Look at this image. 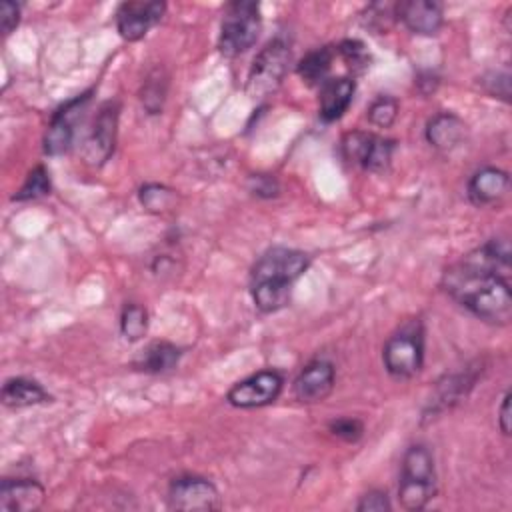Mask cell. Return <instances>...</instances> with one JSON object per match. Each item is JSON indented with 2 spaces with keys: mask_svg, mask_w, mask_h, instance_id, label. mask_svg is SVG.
Here are the masks:
<instances>
[{
  "mask_svg": "<svg viewBox=\"0 0 512 512\" xmlns=\"http://www.w3.org/2000/svg\"><path fill=\"white\" fill-rule=\"evenodd\" d=\"M510 246L492 238L446 268L442 288L460 306L488 324H508L512 318Z\"/></svg>",
  "mask_w": 512,
  "mask_h": 512,
  "instance_id": "6da1fadb",
  "label": "cell"
},
{
  "mask_svg": "<svg viewBox=\"0 0 512 512\" xmlns=\"http://www.w3.org/2000/svg\"><path fill=\"white\" fill-rule=\"evenodd\" d=\"M310 256L302 250L274 246L254 264L250 274V292L260 312L282 310L292 296V284L308 270Z\"/></svg>",
  "mask_w": 512,
  "mask_h": 512,
  "instance_id": "7a4b0ae2",
  "label": "cell"
},
{
  "mask_svg": "<svg viewBox=\"0 0 512 512\" xmlns=\"http://www.w3.org/2000/svg\"><path fill=\"white\" fill-rule=\"evenodd\" d=\"M436 494L434 456L424 444H414L402 458L398 502L404 510H422Z\"/></svg>",
  "mask_w": 512,
  "mask_h": 512,
  "instance_id": "3957f363",
  "label": "cell"
},
{
  "mask_svg": "<svg viewBox=\"0 0 512 512\" xmlns=\"http://www.w3.org/2000/svg\"><path fill=\"white\" fill-rule=\"evenodd\" d=\"M260 30H262V16H260V6L256 2H248V0L230 2L222 14L218 48L228 58L240 56L256 44Z\"/></svg>",
  "mask_w": 512,
  "mask_h": 512,
  "instance_id": "277c9868",
  "label": "cell"
},
{
  "mask_svg": "<svg viewBox=\"0 0 512 512\" xmlns=\"http://www.w3.org/2000/svg\"><path fill=\"white\" fill-rule=\"evenodd\" d=\"M382 362L390 376L412 378L424 364V328L418 320L402 324L384 344Z\"/></svg>",
  "mask_w": 512,
  "mask_h": 512,
  "instance_id": "5b68a950",
  "label": "cell"
},
{
  "mask_svg": "<svg viewBox=\"0 0 512 512\" xmlns=\"http://www.w3.org/2000/svg\"><path fill=\"white\" fill-rule=\"evenodd\" d=\"M288 64H290L288 44L280 38L270 40L250 66L248 80H246V94L256 100L272 94L282 84L288 72Z\"/></svg>",
  "mask_w": 512,
  "mask_h": 512,
  "instance_id": "8992f818",
  "label": "cell"
},
{
  "mask_svg": "<svg viewBox=\"0 0 512 512\" xmlns=\"http://www.w3.org/2000/svg\"><path fill=\"white\" fill-rule=\"evenodd\" d=\"M392 154L394 140L372 132L354 130L342 138L344 160L368 172H384L392 162Z\"/></svg>",
  "mask_w": 512,
  "mask_h": 512,
  "instance_id": "52a82bcc",
  "label": "cell"
},
{
  "mask_svg": "<svg viewBox=\"0 0 512 512\" xmlns=\"http://www.w3.org/2000/svg\"><path fill=\"white\" fill-rule=\"evenodd\" d=\"M168 506L186 512H210L220 508L218 488L200 476H178L168 488Z\"/></svg>",
  "mask_w": 512,
  "mask_h": 512,
  "instance_id": "ba28073f",
  "label": "cell"
},
{
  "mask_svg": "<svg viewBox=\"0 0 512 512\" xmlns=\"http://www.w3.org/2000/svg\"><path fill=\"white\" fill-rule=\"evenodd\" d=\"M282 386L284 378L280 372L260 370L234 384L228 390L226 400L236 408H260L272 404L280 396Z\"/></svg>",
  "mask_w": 512,
  "mask_h": 512,
  "instance_id": "9c48e42d",
  "label": "cell"
},
{
  "mask_svg": "<svg viewBox=\"0 0 512 512\" xmlns=\"http://www.w3.org/2000/svg\"><path fill=\"white\" fill-rule=\"evenodd\" d=\"M118 112V102H106L98 110V116L94 118V124L82 146V156L90 166H102L112 156L118 132Z\"/></svg>",
  "mask_w": 512,
  "mask_h": 512,
  "instance_id": "30bf717a",
  "label": "cell"
},
{
  "mask_svg": "<svg viewBox=\"0 0 512 512\" xmlns=\"http://www.w3.org/2000/svg\"><path fill=\"white\" fill-rule=\"evenodd\" d=\"M90 94L92 90L76 96L74 100L66 102L60 110L54 112L48 130L44 134V152L48 156H60L66 154L72 144H74V134H76V124L86 108V104L90 102Z\"/></svg>",
  "mask_w": 512,
  "mask_h": 512,
  "instance_id": "8fae6325",
  "label": "cell"
},
{
  "mask_svg": "<svg viewBox=\"0 0 512 512\" xmlns=\"http://www.w3.org/2000/svg\"><path fill=\"white\" fill-rule=\"evenodd\" d=\"M164 12V2H122L116 10V28L124 40L136 42L162 20Z\"/></svg>",
  "mask_w": 512,
  "mask_h": 512,
  "instance_id": "7c38bea8",
  "label": "cell"
},
{
  "mask_svg": "<svg viewBox=\"0 0 512 512\" xmlns=\"http://www.w3.org/2000/svg\"><path fill=\"white\" fill-rule=\"evenodd\" d=\"M334 366L326 360H314L300 370L292 388L294 396L302 404H318L326 400L334 390Z\"/></svg>",
  "mask_w": 512,
  "mask_h": 512,
  "instance_id": "4fadbf2b",
  "label": "cell"
},
{
  "mask_svg": "<svg viewBox=\"0 0 512 512\" xmlns=\"http://www.w3.org/2000/svg\"><path fill=\"white\" fill-rule=\"evenodd\" d=\"M46 490L30 478H4L0 484L2 512H34L44 504Z\"/></svg>",
  "mask_w": 512,
  "mask_h": 512,
  "instance_id": "5bb4252c",
  "label": "cell"
},
{
  "mask_svg": "<svg viewBox=\"0 0 512 512\" xmlns=\"http://www.w3.org/2000/svg\"><path fill=\"white\" fill-rule=\"evenodd\" d=\"M396 18L404 26L420 36H434L440 32L444 14L442 6L432 0H404L396 4Z\"/></svg>",
  "mask_w": 512,
  "mask_h": 512,
  "instance_id": "9a60e30c",
  "label": "cell"
},
{
  "mask_svg": "<svg viewBox=\"0 0 512 512\" xmlns=\"http://www.w3.org/2000/svg\"><path fill=\"white\" fill-rule=\"evenodd\" d=\"M508 186H510L508 172L494 166H486L474 172V176L470 178L468 198L476 206H488L504 198L508 192Z\"/></svg>",
  "mask_w": 512,
  "mask_h": 512,
  "instance_id": "2e32d148",
  "label": "cell"
},
{
  "mask_svg": "<svg viewBox=\"0 0 512 512\" xmlns=\"http://www.w3.org/2000/svg\"><path fill=\"white\" fill-rule=\"evenodd\" d=\"M356 92V84L348 76L328 78L320 86V118L324 122H334L344 116L348 106L352 104Z\"/></svg>",
  "mask_w": 512,
  "mask_h": 512,
  "instance_id": "e0dca14e",
  "label": "cell"
},
{
  "mask_svg": "<svg viewBox=\"0 0 512 512\" xmlns=\"http://www.w3.org/2000/svg\"><path fill=\"white\" fill-rule=\"evenodd\" d=\"M466 138V124L452 112H438L426 124V140L438 150H454Z\"/></svg>",
  "mask_w": 512,
  "mask_h": 512,
  "instance_id": "ac0fdd59",
  "label": "cell"
},
{
  "mask_svg": "<svg viewBox=\"0 0 512 512\" xmlns=\"http://www.w3.org/2000/svg\"><path fill=\"white\" fill-rule=\"evenodd\" d=\"M50 402V394L30 378H8L2 386V404L8 408H26Z\"/></svg>",
  "mask_w": 512,
  "mask_h": 512,
  "instance_id": "d6986e66",
  "label": "cell"
},
{
  "mask_svg": "<svg viewBox=\"0 0 512 512\" xmlns=\"http://www.w3.org/2000/svg\"><path fill=\"white\" fill-rule=\"evenodd\" d=\"M180 356H182V350L176 344H170L164 340L152 342L142 350L140 358L136 360V366L150 374H164L176 368V364L180 362Z\"/></svg>",
  "mask_w": 512,
  "mask_h": 512,
  "instance_id": "ffe728a7",
  "label": "cell"
},
{
  "mask_svg": "<svg viewBox=\"0 0 512 512\" xmlns=\"http://www.w3.org/2000/svg\"><path fill=\"white\" fill-rule=\"evenodd\" d=\"M334 60V50L330 46L316 48L308 52L300 64H298V76L308 84V86H322L328 80L330 68Z\"/></svg>",
  "mask_w": 512,
  "mask_h": 512,
  "instance_id": "44dd1931",
  "label": "cell"
},
{
  "mask_svg": "<svg viewBox=\"0 0 512 512\" xmlns=\"http://www.w3.org/2000/svg\"><path fill=\"white\" fill-rule=\"evenodd\" d=\"M166 92H168V76L164 74L162 68L152 70L146 76L140 90V100H142V106L148 110V114H158L162 110Z\"/></svg>",
  "mask_w": 512,
  "mask_h": 512,
  "instance_id": "7402d4cb",
  "label": "cell"
},
{
  "mask_svg": "<svg viewBox=\"0 0 512 512\" xmlns=\"http://www.w3.org/2000/svg\"><path fill=\"white\" fill-rule=\"evenodd\" d=\"M120 332L130 342L144 338L148 332V310L140 304H126L120 314Z\"/></svg>",
  "mask_w": 512,
  "mask_h": 512,
  "instance_id": "603a6c76",
  "label": "cell"
},
{
  "mask_svg": "<svg viewBox=\"0 0 512 512\" xmlns=\"http://www.w3.org/2000/svg\"><path fill=\"white\" fill-rule=\"evenodd\" d=\"M50 174L44 166H36L28 172L24 184L20 186V190L12 196V200L16 202H26V200H36L42 198L46 194H50Z\"/></svg>",
  "mask_w": 512,
  "mask_h": 512,
  "instance_id": "cb8c5ba5",
  "label": "cell"
},
{
  "mask_svg": "<svg viewBox=\"0 0 512 512\" xmlns=\"http://www.w3.org/2000/svg\"><path fill=\"white\" fill-rule=\"evenodd\" d=\"M140 202L150 212H166L176 202V192L162 184H146L140 188Z\"/></svg>",
  "mask_w": 512,
  "mask_h": 512,
  "instance_id": "d4e9b609",
  "label": "cell"
},
{
  "mask_svg": "<svg viewBox=\"0 0 512 512\" xmlns=\"http://www.w3.org/2000/svg\"><path fill=\"white\" fill-rule=\"evenodd\" d=\"M398 116V100L392 96H378L368 106V122L376 128H390Z\"/></svg>",
  "mask_w": 512,
  "mask_h": 512,
  "instance_id": "484cf974",
  "label": "cell"
},
{
  "mask_svg": "<svg viewBox=\"0 0 512 512\" xmlns=\"http://www.w3.org/2000/svg\"><path fill=\"white\" fill-rule=\"evenodd\" d=\"M338 52L352 72H364L370 66V54L360 40H344Z\"/></svg>",
  "mask_w": 512,
  "mask_h": 512,
  "instance_id": "4316f807",
  "label": "cell"
},
{
  "mask_svg": "<svg viewBox=\"0 0 512 512\" xmlns=\"http://www.w3.org/2000/svg\"><path fill=\"white\" fill-rule=\"evenodd\" d=\"M330 432L344 442H356L364 432V424L358 418H338L330 422Z\"/></svg>",
  "mask_w": 512,
  "mask_h": 512,
  "instance_id": "83f0119b",
  "label": "cell"
},
{
  "mask_svg": "<svg viewBox=\"0 0 512 512\" xmlns=\"http://www.w3.org/2000/svg\"><path fill=\"white\" fill-rule=\"evenodd\" d=\"M356 510L358 512H390L392 510V504H390V498L386 492L382 490H370L366 492L358 504H356Z\"/></svg>",
  "mask_w": 512,
  "mask_h": 512,
  "instance_id": "f1b7e54d",
  "label": "cell"
},
{
  "mask_svg": "<svg viewBox=\"0 0 512 512\" xmlns=\"http://www.w3.org/2000/svg\"><path fill=\"white\" fill-rule=\"evenodd\" d=\"M482 82H484V88L492 96H498V98L508 102V96H510V76L506 72H492Z\"/></svg>",
  "mask_w": 512,
  "mask_h": 512,
  "instance_id": "f546056e",
  "label": "cell"
},
{
  "mask_svg": "<svg viewBox=\"0 0 512 512\" xmlns=\"http://www.w3.org/2000/svg\"><path fill=\"white\" fill-rule=\"evenodd\" d=\"M18 22H20V4L4 0L0 4V28H2V34L8 36L18 26Z\"/></svg>",
  "mask_w": 512,
  "mask_h": 512,
  "instance_id": "4dcf8cb0",
  "label": "cell"
},
{
  "mask_svg": "<svg viewBox=\"0 0 512 512\" xmlns=\"http://www.w3.org/2000/svg\"><path fill=\"white\" fill-rule=\"evenodd\" d=\"M250 192L260 198H272L278 194V182L268 174H254L250 176Z\"/></svg>",
  "mask_w": 512,
  "mask_h": 512,
  "instance_id": "1f68e13d",
  "label": "cell"
},
{
  "mask_svg": "<svg viewBox=\"0 0 512 512\" xmlns=\"http://www.w3.org/2000/svg\"><path fill=\"white\" fill-rule=\"evenodd\" d=\"M510 392L504 394L502 398V404H500V416H498V426H500V432L504 436L510 434Z\"/></svg>",
  "mask_w": 512,
  "mask_h": 512,
  "instance_id": "d6a6232c",
  "label": "cell"
}]
</instances>
